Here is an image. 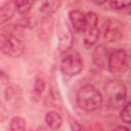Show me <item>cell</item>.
<instances>
[{"instance_id":"6da1fadb","label":"cell","mask_w":131,"mask_h":131,"mask_svg":"<svg viewBox=\"0 0 131 131\" xmlns=\"http://www.w3.org/2000/svg\"><path fill=\"white\" fill-rule=\"evenodd\" d=\"M76 102L81 110L85 112H94L102 105L103 96L95 86L85 84L77 91Z\"/></svg>"},{"instance_id":"7a4b0ae2","label":"cell","mask_w":131,"mask_h":131,"mask_svg":"<svg viewBox=\"0 0 131 131\" xmlns=\"http://www.w3.org/2000/svg\"><path fill=\"white\" fill-rule=\"evenodd\" d=\"M104 97L106 105L111 110H119L125 105L127 88L120 80H111L104 86Z\"/></svg>"},{"instance_id":"3957f363","label":"cell","mask_w":131,"mask_h":131,"mask_svg":"<svg viewBox=\"0 0 131 131\" xmlns=\"http://www.w3.org/2000/svg\"><path fill=\"white\" fill-rule=\"evenodd\" d=\"M83 70V60L76 50H70L64 53L60 61V71L64 76L74 77Z\"/></svg>"},{"instance_id":"277c9868","label":"cell","mask_w":131,"mask_h":131,"mask_svg":"<svg viewBox=\"0 0 131 131\" xmlns=\"http://www.w3.org/2000/svg\"><path fill=\"white\" fill-rule=\"evenodd\" d=\"M0 48L4 54L13 58L21 56L25 52V44L23 41L9 33H1Z\"/></svg>"},{"instance_id":"5b68a950","label":"cell","mask_w":131,"mask_h":131,"mask_svg":"<svg viewBox=\"0 0 131 131\" xmlns=\"http://www.w3.org/2000/svg\"><path fill=\"white\" fill-rule=\"evenodd\" d=\"M56 35L58 38V49L60 52H68L72 49L73 46V33L71 27L67 19L62 17V15L57 19L56 23Z\"/></svg>"},{"instance_id":"8992f818","label":"cell","mask_w":131,"mask_h":131,"mask_svg":"<svg viewBox=\"0 0 131 131\" xmlns=\"http://www.w3.org/2000/svg\"><path fill=\"white\" fill-rule=\"evenodd\" d=\"M84 45L86 47L93 46L99 38L98 16L95 12L89 11L86 13V28L83 32Z\"/></svg>"},{"instance_id":"52a82bcc","label":"cell","mask_w":131,"mask_h":131,"mask_svg":"<svg viewBox=\"0 0 131 131\" xmlns=\"http://www.w3.org/2000/svg\"><path fill=\"white\" fill-rule=\"evenodd\" d=\"M104 40L108 43L119 42L124 36L123 24L115 18H111L105 23L104 27Z\"/></svg>"},{"instance_id":"ba28073f","label":"cell","mask_w":131,"mask_h":131,"mask_svg":"<svg viewBox=\"0 0 131 131\" xmlns=\"http://www.w3.org/2000/svg\"><path fill=\"white\" fill-rule=\"evenodd\" d=\"M127 63V53L122 48H117L111 51L107 70L113 74H118L124 70Z\"/></svg>"},{"instance_id":"9c48e42d","label":"cell","mask_w":131,"mask_h":131,"mask_svg":"<svg viewBox=\"0 0 131 131\" xmlns=\"http://www.w3.org/2000/svg\"><path fill=\"white\" fill-rule=\"evenodd\" d=\"M110 54H111L110 49L105 45L100 44L96 46V48L93 51V54H92L93 62L100 69H107Z\"/></svg>"},{"instance_id":"30bf717a","label":"cell","mask_w":131,"mask_h":131,"mask_svg":"<svg viewBox=\"0 0 131 131\" xmlns=\"http://www.w3.org/2000/svg\"><path fill=\"white\" fill-rule=\"evenodd\" d=\"M69 19L73 29L78 33H83L86 28V13L79 9H74L69 12Z\"/></svg>"},{"instance_id":"8fae6325","label":"cell","mask_w":131,"mask_h":131,"mask_svg":"<svg viewBox=\"0 0 131 131\" xmlns=\"http://www.w3.org/2000/svg\"><path fill=\"white\" fill-rule=\"evenodd\" d=\"M52 30H53V19H52L51 15H44V17L41 19L39 28H38L39 37L42 40L47 41L48 39H50Z\"/></svg>"},{"instance_id":"7c38bea8","label":"cell","mask_w":131,"mask_h":131,"mask_svg":"<svg viewBox=\"0 0 131 131\" xmlns=\"http://www.w3.org/2000/svg\"><path fill=\"white\" fill-rule=\"evenodd\" d=\"M15 12V6L13 1H6L0 6V25H4L10 20Z\"/></svg>"},{"instance_id":"4fadbf2b","label":"cell","mask_w":131,"mask_h":131,"mask_svg":"<svg viewBox=\"0 0 131 131\" xmlns=\"http://www.w3.org/2000/svg\"><path fill=\"white\" fill-rule=\"evenodd\" d=\"M45 122L50 130L56 131L62 125V118L59 113H57L55 111H50L45 116Z\"/></svg>"},{"instance_id":"5bb4252c","label":"cell","mask_w":131,"mask_h":131,"mask_svg":"<svg viewBox=\"0 0 131 131\" xmlns=\"http://www.w3.org/2000/svg\"><path fill=\"white\" fill-rule=\"evenodd\" d=\"M60 5H61L60 1H45L41 3L40 11L45 15H51L58 11Z\"/></svg>"},{"instance_id":"9a60e30c","label":"cell","mask_w":131,"mask_h":131,"mask_svg":"<svg viewBox=\"0 0 131 131\" xmlns=\"http://www.w3.org/2000/svg\"><path fill=\"white\" fill-rule=\"evenodd\" d=\"M14 2V6H15V10L20 14V15H24L26 16L31 8L33 7V2L32 1H27V0H16V1H13Z\"/></svg>"},{"instance_id":"2e32d148","label":"cell","mask_w":131,"mask_h":131,"mask_svg":"<svg viewBox=\"0 0 131 131\" xmlns=\"http://www.w3.org/2000/svg\"><path fill=\"white\" fill-rule=\"evenodd\" d=\"M8 131H26V120L20 116H15L10 120Z\"/></svg>"},{"instance_id":"e0dca14e","label":"cell","mask_w":131,"mask_h":131,"mask_svg":"<svg viewBox=\"0 0 131 131\" xmlns=\"http://www.w3.org/2000/svg\"><path fill=\"white\" fill-rule=\"evenodd\" d=\"M121 120L126 124H131V101L126 103L120 112Z\"/></svg>"},{"instance_id":"ac0fdd59","label":"cell","mask_w":131,"mask_h":131,"mask_svg":"<svg viewBox=\"0 0 131 131\" xmlns=\"http://www.w3.org/2000/svg\"><path fill=\"white\" fill-rule=\"evenodd\" d=\"M45 80L42 77H37L35 80V84H34V94L37 97H40L41 94L43 93L44 89H45Z\"/></svg>"},{"instance_id":"d6986e66","label":"cell","mask_w":131,"mask_h":131,"mask_svg":"<svg viewBox=\"0 0 131 131\" xmlns=\"http://www.w3.org/2000/svg\"><path fill=\"white\" fill-rule=\"evenodd\" d=\"M110 6L116 10H122L131 7V1H111Z\"/></svg>"},{"instance_id":"ffe728a7","label":"cell","mask_w":131,"mask_h":131,"mask_svg":"<svg viewBox=\"0 0 131 131\" xmlns=\"http://www.w3.org/2000/svg\"><path fill=\"white\" fill-rule=\"evenodd\" d=\"M70 126H71V131H86L83 125L76 119H71Z\"/></svg>"},{"instance_id":"44dd1931","label":"cell","mask_w":131,"mask_h":131,"mask_svg":"<svg viewBox=\"0 0 131 131\" xmlns=\"http://www.w3.org/2000/svg\"><path fill=\"white\" fill-rule=\"evenodd\" d=\"M1 82H2L3 85L9 83V77H8V75L5 74V72H4L3 70L1 71Z\"/></svg>"},{"instance_id":"7402d4cb","label":"cell","mask_w":131,"mask_h":131,"mask_svg":"<svg viewBox=\"0 0 131 131\" xmlns=\"http://www.w3.org/2000/svg\"><path fill=\"white\" fill-rule=\"evenodd\" d=\"M114 131H130V129L125 126H118Z\"/></svg>"},{"instance_id":"603a6c76","label":"cell","mask_w":131,"mask_h":131,"mask_svg":"<svg viewBox=\"0 0 131 131\" xmlns=\"http://www.w3.org/2000/svg\"><path fill=\"white\" fill-rule=\"evenodd\" d=\"M36 131H47V129L46 128H44V127H42V126H40V127H38L37 128V130Z\"/></svg>"}]
</instances>
